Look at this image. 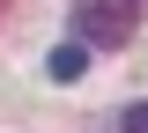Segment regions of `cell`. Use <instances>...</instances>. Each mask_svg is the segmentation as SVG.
<instances>
[{
	"label": "cell",
	"mask_w": 148,
	"mask_h": 133,
	"mask_svg": "<svg viewBox=\"0 0 148 133\" xmlns=\"http://www.w3.org/2000/svg\"><path fill=\"white\" fill-rule=\"evenodd\" d=\"M141 22V0H74V37L82 44H126Z\"/></svg>",
	"instance_id": "cell-1"
},
{
	"label": "cell",
	"mask_w": 148,
	"mask_h": 133,
	"mask_svg": "<svg viewBox=\"0 0 148 133\" xmlns=\"http://www.w3.org/2000/svg\"><path fill=\"white\" fill-rule=\"evenodd\" d=\"M45 74H52V81H82V74H89V44H82V37L59 44V52L45 59Z\"/></svg>",
	"instance_id": "cell-2"
},
{
	"label": "cell",
	"mask_w": 148,
	"mask_h": 133,
	"mask_svg": "<svg viewBox=\"0 0 148 133\" xmlns=\"http://www.w3.org/2000/svg\"><path fill=\"white\" fill-rule=\"evenodd\" d=\"M119 133H148V104H126V118H119Z\"/></svg>",
	"instance_id": "cell-3"
}]
</instances>
